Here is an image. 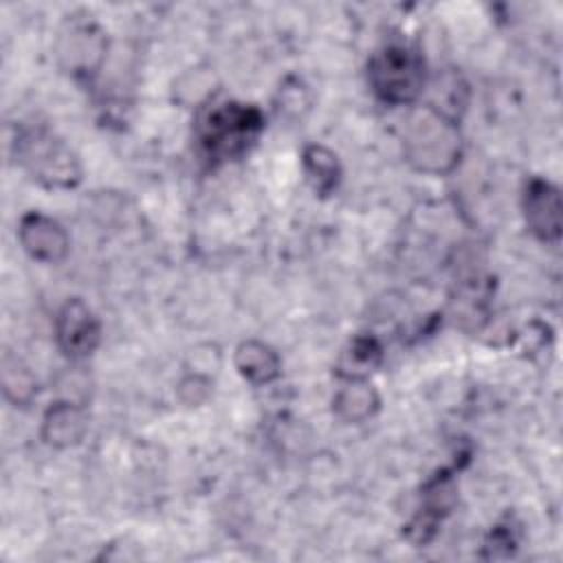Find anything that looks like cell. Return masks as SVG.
Returning a JSON list of instances; mask_svg holds the SVG:
<instances>
[{
  "label": "cell",
  "mask_w": 563,
  "mask_h": 563,
  "mask_svg": "<svg viewBox=\"0 0 563 563\" xmlns=\"http://www.w3.org/2000/svg\"><path fill=\"white\" fill-rule=\"evenodd\" d=\"M264 125L262 112L253 106L224 101L200 114L196 134L209 161H227L244 154Z\"/></svg>",
  "instance_id": "1"
},
{
  "label": "cell",
  "mask_w": 563,
  "mask_h": 563,
  "mask_svg": "<svg viewBox=\"0 0 563 563\" xmlns=\"http://www.w3.org/2000/svg\"><path fill=\"white\" fill-rule=\"evenodd\" d=\"M367 77L380 101L389 106L411 103L424 88V62L413 48L389 44L372 57Z\"/></svg>",
  "instance_id": "2"
},
{
  "label": "cell",
  "mask_w": 563,
  "mask_h": 563,
  "mask_svg": "<svg viewBox=\"0 0 563 563\" xmlns=\"http://www.w3.org/2000/svg\"><path fill=\"white\" fill-rule=\"evenodd\" d=\"M15 158L46 187H73L81 174L70 147L44 128H31L15 136Z\"/></svg>",
  "instance_id": "3"
},
{
  "label": "cell",
  "mask_w": 563,
  "mask_h": 563,
  "mask_svg": "<svg viewBox=\"0 0 563 563\" xmlns=\"http://www.w3.org/2000/svg\"><path fill=\"white\" fill-rule=\"evenodd\" d=\"M405 143L409 161L424 172H444L460 154L455 123L438 110H424L418 119H413Z\"/></svg>",
  "instance_id": "4"
},
{
  "label": "cell",
  "mask_w": 563,
  "mask_h": 563,
  "mask_svg": "<svg viewBox=\"0 0 563 563\" xmlns=\"http://www.w3.org/2000/svg\"><path fill=\"white\" fill-rule=\"evenodd\" d=\"M55 339L59 350L73 358L90 356L101 339V325L81 299H68L55 317Z\"/></svg>",
  "instance_id": "5"
},
{
  "label": "cell",
  "mask_w": 563,
  "mask_h": 563,
  "mask_svg": "<svg viewBox=\"0 0 563 563\" xmlns=\"http://www.w3.org/2000/svg\"><path fill=\"white\" fill-rule=\"evenodd\" d=\"M18 238L20 244L24 246V251L40 262H62L68 253L70 240L68 233L64 231V227L37 211H31L26 216H22L20 220V229H18Z\"/></svg>",
  "instance_id": "6"
},
{
  "label": "cell",
  "mask_w": 563,
  "mask_h": 563,
  "mask_svg": "<svg viewBox=\"0 0 563 563\" xmlns=\"http://www.w3.org/2000/svg\"><path fill=\"white\" fill-rule=\"evenodd\" d=\"M523 213L528 229L545 240H559L561 235V196L559 189L541 178L528 183L523 194Z\"/></svg>",
  "instance_id": "7"
},
{
  "label": "cell",
  "mask_w": 563,
  "mask_h": 563,
  "mask_svg": "<svg viewBox=\"0 0 563 563\" xmlns=\"http://www.w3.org/2000/svg\"><path fill=\"white\" fill-rule=\"evenodd\" d=\"M86 431H88V416L79 405L70 400H59L51 405L42 422V435L46 444L57 449L77 444Z\"/></svg>",
  "instance_id": "8"
},
{
  "label": "cell",
  "mask_w": 563,
  "mask_h": 563,
  "mask_svg": "<svg viewBox=\"0 0 563 563\" xmlns=\"http://www.w3.org/2000/svg\"><path fill=\"white\" fill-rule=\"evenodd\" d=\"M235 367L251 383H271L279 376V356L260 341H246L235 350Z\"/></svg>",
  "instance_id": "9"
},
{
  "label": "cell",
  "mask_w": 563,
  "mask_h": 563,
  "mask_svg": "<svg viewBox=\"0 0 563 563\" xmlns=\"http://www.w3.org/2000/svg\"><path fill=\"white\" fill-rule=\"evenodd\" d=\"M378 394L363 378H350V383L334 396V411L345 422H361L378 409Z\"/></svg>",
  "instance_id": "10"
},
{
  "label": "cell",
  "mask_w": 563,
  "mask_h": 563,
  "mask_svg": "<svg viewBox=\"0 0 563 563\" xmlns=\"http://www.w3.org/2000/svg\"><path fill=\"white\" fill-rule=\"evenodd\" d=\"M68 35L70 37L62 46L59 55L70 59V68H81V73L90 70L99 62V57L103 53V37H101V33L99 31L95 33L92 24L81 22V24H73Z\"/></svg>",
  "instance_id": "11"
},
{
  "label": "cell",
  "mask_w": 563,
  "mask_h": 563,
  "mask_svg": "<svg viewBox=\"0 0 563 563\" xmlns=\"http://www.w3.org/2000/svg\"><path fill=\"white\" fill-rule=\"evenodd\" d=\"M303 167L319 194H328L336 187L339 174H341L339 163H336V156L323 145H310L303 152Z\"/></svg>",
  "instance_id": "12"
},
{
  "label": "cell",
  "mask_w": 563,
  "mask_h": 563,
  "mask_svg": "<svg viewBox=\"0 0 563 563\" xmlns=\"http://www.w3.org/2000/svg\"><path fill=\"white\" fill-rule=\"evenodd\" d=\"M35 391V380L29 374L26 367H20L18 361H9L4 358V394L7 398H11L13 402H29L31 396Z\"/></svg>",
  "instance_id": "13"
},
{
  "label": "cell",
  "mask_w": 563,
  "mask_h": 563,
  "mask_svg": "<svg viewBox=\"0 0 563 563\" xmlns=\"http://www.w3.org/2000/svg\"><path fill=\"white\" fill-rule=\"evenodd\" d=\"M350 356L347 367V378H363L361 372H367L369 367H374L380 358V347L374 339H356L352 343V350L345 354Z\"/></svg>",
  "instance_id": "14"
}]
</instances>
